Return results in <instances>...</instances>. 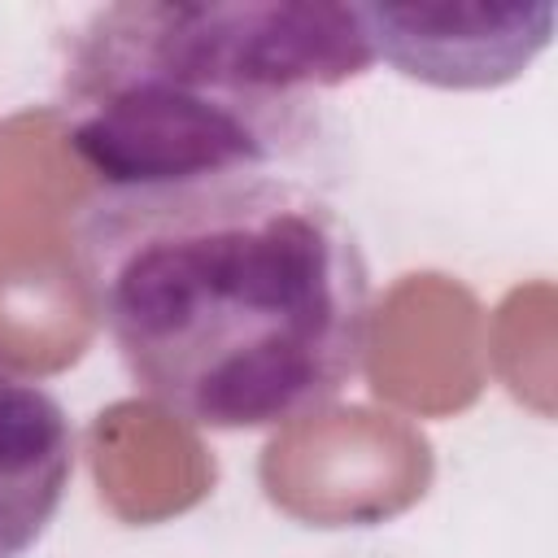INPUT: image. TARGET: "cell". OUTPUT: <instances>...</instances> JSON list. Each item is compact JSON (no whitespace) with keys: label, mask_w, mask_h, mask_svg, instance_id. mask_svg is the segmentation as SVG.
<instances>
[{"label":"cell","mask_w":558,"mask_h":558,"mask_svg":"<svg viewBox=\"0 0 558 558\" xmlns=\"http://www.w3.org/2000/svg\"><path fill=\"white\" fill-rule=\"evenodd\" d=\"M74 266L118 362L209 432L323 410L371 349V262L344 209L288 170L100 187Z\"/></svg>","instance_id":"cell-1"},{"label":"cell","mask_w":558,"mask_h":558,"mask_svg":"<svg viewBox=\"0 0 558 558\" xmlns=\"http://www.w3.org/2000/svg\"><path fill=\"white\" fill-rule=\"evenodd\" d=\"M371 65L357 4L122 0L65 35L57 118L100 187L283 170Z\"/></svg>","instance_id":"cell-2"},{"label":"cell","mask_w":558,"mask_h":558,"mask_svg":"<svg viewBox=\"0 0 558 558\" xmlns=\"http://www.w3.org/2000/svg\"><path fill=\"white\" fill-rule=\"evenodd\" d=\"M375 61L440 92L519 78L554 31V4H357Z\"/></svg>","instance_id":"cell-3"},{"label":"cell","mask_w":558,"mask_h":558,"mask_svg":"<svg viewBox=\"0 0 558 558\" xmlns=\"http://www.w3.org/2000/svg\"><path fill=\"white\" fill-rule=\"evenodd\" d=\"M78 436L61 397L0 357V558H26L74 480Z\"/></svg>","instance_id":"cell-4"}]
</instances>
